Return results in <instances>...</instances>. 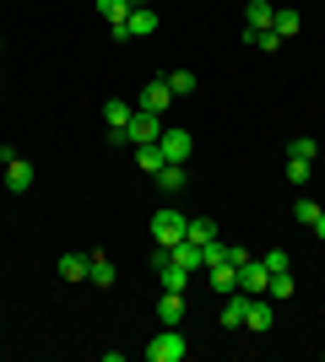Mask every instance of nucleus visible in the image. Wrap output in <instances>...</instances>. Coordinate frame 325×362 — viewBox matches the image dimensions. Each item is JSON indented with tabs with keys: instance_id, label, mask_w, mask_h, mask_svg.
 <instances>
[{
	"instance_id": "f257e3e1",
	"label": "nucleus",
	"mask_w": 325,
	"mask_h": 362,
	"mask_svg": "<svg viewBox=\"0 0 325 362\" xmlns=\"http://www.w3.org/2000/svg\"><path fill=\"white\" fill-rule=\"evenodd\" d=\"M185 357H190V341L179 335V325H163L157 341L147 346V362H185Z\"/></svg>"
},
{
	"instance_id": "f03ea898",
	"label": "nucleus",
	"mask_w": 325,
	"mask_h": 362,
	"mask_svg": "<svg viewBox=\"0 0 325 362\" xmlns=\"http://www.w3.org/2000/svg\"><path fill=\"white\" fill-rule=\"evenodd\" d=\"M185 222H190L185 211L163 206V211L152 216V238H157V249H173V243H185Z\"/></svg>"
},
{
	"instance_id": "7ed1b4c3",
	"label": "nucleus",
	"mask_w": 325,
	"mask_h": 362,
	"mask_svg": "<svg viewBox=\"0 0 325 362\" xmlns=\"http://www.w3.org/2000/svg\"><path fill=\"white\" fill-rule=\"evenodd\" d=\"M157 136H163V114L136 108V114H130V124H125V146H152Z\"/></svg>"
},
{
	"instance_id": "20e7f679",
	"label": "nucleus",
	"mask_w": 325,
	"mask_h": 362,
	"mask_svg": "<svg viewBox=\"0 0 325 362\" xmlns=\"http://www.w3.org/2000/svg\"><path fill=\"white\" fill-rule=\"evenodd\" d=\"M152 33H157V11L152 6H130V16H125V28H114V38L130 44V38H152Z\"/></svg>"
},
{
	"instance_id": "39448f33",
	"label": "nucleus",
	"mask_w": 325,
	"mask_h": 362,
	"mask_svg": "<svg viewBox=\"0 0 325 362\" xmlns=\"http://www.w3.org/2000/svg\"><path fill=\"white\" fill-rule=\"evenodd\" d=\"M152 271H157V281H163V292H185L190 287V271H185V265H173L169 249H157V255H152Z\"/></svg>"
},
{
	"instance_id": "423d86ee",
	"label": "nucleus",
	"mask_w": 325,
	"mask_h": 362,
	"mask_svg": "<svg viewBox=\"0 0 325 362\" xmlns=\"http://www.w3.org/2000/svg\"><path fill=\"white\" fill-rule=\"evenodd\" d=\"M130 114H136V103H125V98H108V103H103L108 141H114V146H125V124H130Z\"/></svg>"
},
{
	"instance_id": "0eeeda50",
	"label": "nucleus",
	"mask_w": 325,
	"mask_h": 362,
	"mask_svg": "<svg viewBox=\"0 0 325 362\" xmlns=\"http://www.w3.org/2000/svg\"><path fill=\"white\" fill-rule=\"evenodd\" d=\"M157 146H163V163H190L195 141H190V130H163V136H157Z\"/></svg>"
},
{
	"instance_id": "6e6552de",
	"label": "nucleus",
	"mask_w": 325,
	"mask_h": 362,
	"mask_svg": "<svg viewBox=\"0 0 325 362\" xmlns=\"http://www.w3.org/2000/svg\"><path fill=\"white\" fill-rule=\"evenodd\" d=\"M266 281H271V271H266L261 259H244V265H239V292H249V298H266Z\"/></svg>"
},
{
	"instance_id": "1a4fd4ad",
	"label": "nucleus",
	"mask_w": 325,
	"mask_h": 362,
	"mask_svg": "<svg viewBox=\"0 0 325 362\" xmlns=\"http://www.w3.org/2000/svg\"><path fill=\"white\" fill-rule=\"evenodd\" d=\"M277 325V308H271V298H249V314H244V330H255V335H266Z\"/></svg>"
},
{
	"instance_id": "9d476101",
	"label": "nucleus",
	"mask_w": 325,
	"mask_h": 362,
	"mask_svg": "<svg viewBox=\"0 0 325 362\" xmlns=\"http://www.w3.org/2000/svg\"><path fill=\"white\" fill-rule=\"evenodd\" d=\"M169 259H173V265H185V271L190 276H195V271H206V249H201V243H173V249H169Z\"/></svg>"
},
{
	"instance_id": "9b49d317",
	"label": "nucleus",
	"mask_w": 325,
	"mask_h": 362,
	"mask_svg": "<svg viewBox=\"0 0 325 362\" xmlns=\"http://www.w3.org/2000/svg\"><path fill=\"white\" fill-rule=\"evenodd\" d=\"M6 189H11V195H28L33 189V163L28 157H11V163H6Z\"/></svg>"
},
{
	"instance_id": "f8f14e48",
	"label": "nucleus",
	"mask_w": 325,
	"mask_h": 362,
	"mask_svg": "<svg viewBox=\"0 0 325 362\" xmlns=\"http://www.w3.org/2000/svg\"><path fill=\"white\" fill-rule=\"evenodd\" d=\"M169 103H173V87H169V81H152V87H141V98H136V108H147V114H163Z\"/></svg>"
},
{
	"instance_id": "ddd939ff",
	"label": "nucleus",
	"mask_w": 325,
	"mask_h": 362,
	"mask_svg": "<svg viewBox=\"0 0 325 362\" xmlns=\"http://www.w3.org/2000/svg\"><path fill=\"white\" fill-rule=\"evenodd\" d=\"M244 314H249V292H228V298H222V325H228V330H244Z\"/></svg>"
},
{
	"instance_id": "4468645a",
	"label": "nucleus",
	"mask_w": 325,
	"mask_h": 362,
	"mask_svg": "<svg viewBox=\"0 0 325 362\" xmlns=\"http://www.w3.org/2000/svg\"><path fill=\"white\" fill-rule=\"evenodd\" d=\"M271 16H277V6H271V0H249V11H244V38H249V33H266V28H271Z\"/></svg>"
},
{
	"instance_id": "2eb2a0df",
	"label": "nucleus",
	"mask_w": 325,
	"mask_h": 362,
	"mask_svg": "<svg viewBox=\"0 0 325 362\" xmlns=\"http://www.w3.org/2000/svg\"><path fill=\"white\" fill-rule=\"evenodd\" d=\"M206 276H212V292H217V298H228V292H239V265H212Z\"/></svg>"
},
{
	"instance_id": "dca6fc26",
	"label": "nucleus",
	"mask_w": 325,
	"mask_h": 362,
	"mask_svg": "<svg viewBox=\"0 0 325 362\" xmlns=\"http://www.w3.org/2000/svg\"><path fill=\"white\" fill-rule=\"evenodd\" d=\"M157 319H163V325H179V319H185V292H163V298H157Z\"/></svg>"
},
{
	"instance_id": "f3484780",
	"label": "nucleus",
	"mask_w": 325,
	"mask_h": 362,
	"mask_svg": "<svg viewBox=\"0 0 325 362\" xmlns=\"http://www.w3.org/2000/svg\"><path fill=\"white\" fill-rule=\"evenodd\" d=\"M152 179H157V184H163V189L173 195V189H185V179H190V173H185V163H163V168L152 173Z\"/></svg>"
},
{
	"instance_id": "a211bd4d",
	"label": "nucleus",
	"mask_w": 325,
	"mask_h": 362,
	"mask_svg": "<svg viewBox=\"0 0 325 362\" xmlns=\"http://www.w3.org/2000/svg\"><path fill=\"white\" fill-rule=\"evenodd\" d=\"M298 28H304V16H298V11H277V16H271V33H277L282 44H287V38H298Z\"/></svg>"
},
{
	"instance_id": "6ab92c4d",
	"label": "nucleus",
	"mask_w": 325,
	"mask_h": 362,
	"mask_svg": "<svg viewBox=\"0 0 325 362\" xmlns=\"http://www.w3.org/2000/svg\"><path fill=\"white\" fill-rule=\"evenodd\" d=\"M185 238L190 243H212L217 238V222H212V216H190V222H185Z\"/></svg>"
},
{
	"instance_id": "aec40b11",
	"label": "nucleus",
	"mask_w": 325,
	"mask_h": 362,
	"mask_svg": "<svg viewBox=\"0 0 325 362\" xmlns=\"http://www.w3.org/2000/svg\"><path fill=\"white\" fill-rule=\"evenodd\" d=\"M87 265H93V255H65L60 276H65V281H87Z\"/></svg>"
},
{
	"instance_id": "412c9836",
	"label": "nucleus",
	"mask_w": 325,
	"mask_h": 362,
	"mask_svg": "<svg viewBox=\"0 0 325 362\" xmlns=\"http://www.w3.org/2000/svg\"><path fill=\"white\" fill-rule=\"evenodd\" d=\"M98 11H103L108 28H125V16H130V0H98Z\"/></svg>"
},
{
	"instance_id": "4be33fe9",
	"label": "nucleus",
	"mask_w": 325,
	"mask_h": 362,
	"mask_svg": "<svg viewBox=\"0 0 325 362\" xmlns=\"http://www.w3.org/2000/svg\"><path fill=\"white\" fill-rule=\"evenodd\" d=\"M266 298H271V303H287V298H293V271L271 276V281H266Z\"/></svg>"
},
{
	"instance_id": "5701e85b",
	"label": "nucleus",
	"mask_w": 325,
	"mask_h": 362,
	"mask_svg": "<svg viewBox=\"0 0 325 362\" xmlns=\"http://www.w3.org/2000/svg\"><path fill=\"white\" fill-rule=\"evenodd\" d=\"M87 281H93V287H114V265H108L103 255H93V265H87Z\"/></svg>"
},
{
	"instance_id": "b1692460",
	"label": "nucleus",
	"mask_w": 325,
	"mask_h": 362,
	"mask_svg": "<svg viewBox=\"0 0 325 362\" xmlns=\"http://www.w3.org/2000/svg\"><path fill=\"white\" fill-rule=\"evenodd\" d=\"M130 151H136V168H147V173L163 168V146H157V141H152V146H130Z\"/></svg>"
},
{
	"instance_id": "393cba45",
	"label": "nucleus",
	"mask_w": 325,
	"mask_h": 362,
	"mask_svg": "<svg viewBox=\"0 0 325 362\" xmlns=\"http://www.w3.org/2000/svg\"><path fill=\"white\" fill-rule=\"evenodd\" d=\"M293 222L314 227V222H320V206H314V200H293Z\"/></svg>"
},
{
	"instance_id": "a878e982",
	"label": "nucleus",
	"mask_w": 325,
	"mask_h": 362,
	"mask_svg": "<svg viewBox=\"0 0 325 362\" xmlns=\"http://www.w3.org/2000/svg\"><path fill=\"white\" fill-rule=\"evenodd\" d=\"M287 157H304V163H314V157H320V146H314L309 136H293V146H287Z\"/></svg>"
},
{
	"instance_id": "bb28decb",
	"label": "nucleus",
	"mask_w": 325,
	"mask_h": 362,
	"mask_svg": "<svg viewBox=\"0 0 325 362\" xmlns=\"http://www.w3.org/2000/svg\"><path fill=\"white\" fill-rule=\"evenodd\" d=\"M249 44L261 49V54H277V49H282V38H277L271 28H266V33H249Z\"/></svg>"
},
{
	"instance_id": "cd10ccee",
	"label": "nucleus",
	"mask_w": 325,
	"mask_h": 362,
	"mask_svg": "<svg viewBox=\"0 0 325 362\" xmlns=\"http://www.w3.org/2000/svg\"><path fill=\"white\" fill-rule=\"evenodd\" d=\"M169 87H173V98H185V92H195V71H173V76H169Z\"/></svg>"
},
{
	"instance_id": "c85d7f7f",
	"label": "nucleus",
	"mask_w": 325,
	"mask_h": 362,
	"mask_svg": "<svg viewBox=\"0 0 325 362\" xmlns=\"http://www.w3.org/2000/svg\"><path fill=\"white\" fill-rule=\"evenodd\" d=\"M309 168H314V163H304V157H287V179H293V184H309V179H314Z\"/></svg>"
},
{
	"instance_id": "c756f323",
	"label": "nucleus",
	"mask_w": 325,
	"mask_h": 362,
	"mask_svg": "<svg viewBox=\"0 0 325 362\" xmlns=\"http://www.w3.org/2000/svg\"><path fill=\"white\" fill-rule=\"evenodd\" d=\"M261 265H266V271H271V276H282V271H287V265H293V259H287V249H271V255H266Z\"/></svg>"
},
{
	"instance_id": "7c9ffc66",
	"label": "nucleus",
	"mask_w": 325,
	"mask_h": 362,
	"mask_svg": "<svg viewBox=\"0 0 325 362\" xmlns=\"http://www.w3.org/2000/svg\"><path fill=\"white\" fill-rule=\"evenodd\" d=\"M314 238H320V243H325V211H320V222H314Z\"/></svg>"
}]
</instances>
